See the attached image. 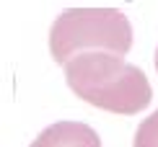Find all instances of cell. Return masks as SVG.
Instances as JSON below:
<instances>
[{"label":"cell","mask_w":158,"mask_h":147,"mask_svg":"<svg viewBox=\"0 0 158 147\" xmlns=\"http://www.w3.org/2000/svg\"><path fill=\"white\" fill-rule=\"evenodd\" d=\"M132 46V26L117 8H68L49 29V52L55 62L68 65L88 52L127 54Z\"/></svg>","instance_id":"2"},{"label":"cell","mask_w":158,"mask_h":147,"mask_svg":"<svg viewBox=\"0 0 158 147\" xmlns=\"http://www.w3.org/2000/svg\"><path fill=\"white\" fill-rule=\"evenodd\" d=\"M65 80L85 103L124 116L143 111L153 98L145 72L111 52H85L73 57L65 65Z\"/></svg>","instance_id":"1"},{"label":"cell","mask_w":158,"mask_h":147,"mask_svg":"<svg viewBox=\"0 0 158 147\" xmlns=\"http://www.w3.org/2000/svg\"><path fill=\"white\" fill-rule=\"evenodd\" d=\"M31 147H101V139L83 121H57L47 126Z\"/></svg>","instance_id":"3"},{"label":"cell","mask_w":158,"mask_h":147,"mask_svg":"<svg viewBox=\"0 0 158 147\" xmlns=\"http://www.w3.org/2000/svg\"><path fill=\"white\" fill-rule=\"evenodd\" d=\"M132 147H158V111H153L135 132Z\"/></svg>","instance_id":"4"},{"label":"cell","mask_w":158,"mask_h":147,"mask_svg":"<svg viewBox=\"0 0 158 147\" xmlns=\"http://www.w3.org/2000/svg\"><path fill=\"white\" fill-rule=\"evenodd\" d=\"M156 70H158V49H156Z\"/></svg>","instance_id":"5"}]
</instances>
